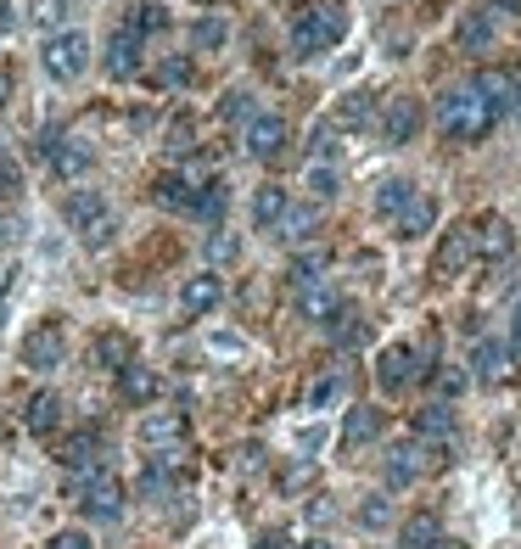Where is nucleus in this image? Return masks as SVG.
<instances>
[{"label":"nucleus","instance_id":"obj_42","mask_svg":"<svg viewBox=\"0 0 521 549\" xmlns=\"http://www.w3.org/2000/svg\"><path fill=\"white\" fill-rule=\"evenodd\" d=\"M309 185H314V197H337V169H331V163H314Z\"/></svg>","mask_w":521,"mask_h":549},{"label":"nucleus","instance_id":"obj_12","mask_svg":"<svg viewBox=\"0 0 521 549\" xmlns=\"http://www.w3.org/2000/svg\"><path fill=\"white\" fill-rule=\"evenodd\" d=\"M471 90H477V96H488V101H493V113H499V118H505V113H516V101H521V79H516L510 68H482V73H477V85H471Z\"/></svg>","mask_w":521,"mask_h":549},{"label":"nucleus","instance_id":"obj_38","mask_svg":"<svg viewBox=\"0 0 521 549\" xmlns=\"http://www.w3.org/2000/svg\"><path fill=\"white\" fill-rule=\"evenodd\" d=\"M337 118H342L348 129H353V124H365V118H370V90H353V96L337 107Z\"/></svg>","mask_w":521,"mask_h":549},{"label":"nucleus","instance_id":"obj_39","mask_svg":"<svg viewBox=\"0 0 521 549\" xmlns=\"http://www.w3.org/2000/svg\"><path fill=\"white\" fill-rule=\"evenodd\" d=\"M314 219H320V208H286V213H281L286 236H309V230H314Z\"/></svg>","mask_w":521,"mask_h":549},{"label":"nucleus","instance_id":"obj_4","mask_svg":"<svg viewBox=\"0 0 521 549\" xmlns=\"http://www.w3.org/2000/svg\"><path fill=\"white\" fill-rule=\"evenodd\" d=\"M62 219H68V225L90 241V247L113 241V208H107V197H101V191H68V197H62Z\"/></svg>","mask_w":521,"mask_h":549},{"label":"nucleus","instance_id":"obj_13","mask_svg":"<svg viewBox=\"0 0 521 549\" xmlns=\"http://www.w3.org/2000/svg\"><path fill=\"white\" fill-rule=\"evenodd\" d=\"M101 68H107V79H135V73H141V40H135L129 29H118L113 40H107Z\"/></svg>","mask_w":521,"mask_h":549},{"label":"nucleus","instance_id":"obj_32","mask_svg":"<svg viewBox=\"0 0 521 549\" xmlns=\"http://www.w3.org/2000/svg\"><path fill=\"white\" fill-rule=\"evenodd\" d=\"M331 264V253H325V247H314V253H303V258H292V286L297 292H303V286H314L320 281V269Z\"/></svg>","mask_w":521,"mask_h":549},{"label":"nucleus","instance_id":"obj_37","mask_svg":"<svg viewBox=\"0 0 521 549\" xmlns=\"http://www.w3.org/2000/svg\"><path fill=\"white\" fill-rule=\"evenodd\" d=\"M157 85H163V90H180V85H191V62H185V57H169L163 68H157Z\"/></svg>","mask_w":521,"mask_h":549},{"label":"nucleus","instance_id":"obj_20","mask_svg":"<svg viewBox=\"0 0 521 549\" xmlns=\"http://www.w3.org/2000/svg\"><path fill=\"white\" fill-rule=\"evenodd\" d=\"M454 45H460V51H471V57H477V51H488V45H493L488 12H465V17H460V34H454Z\"/></svg>","mask_w":521,"mask_h":549},{"label":"nucleus","instance_id":"obj_36","mask_svg":"<svg viewBox=\"0 0 521 549\" xmlns=\"http://www.w3.org/2000/svg\"><path fill=\"white\" fill-rule=\"evenodd\" d=\"M342 387H348V376H342V370H331L325 381H314V387H309V404H314V409L337 404V398H342Z\"/></svg>","mask_w":521,"mask_h":549},{"label":"nucleus","instance_id":"obj_22","mask_svg":"<svg viewBox=\"0 0 521 549\" xmlns=\"http://www.w3.org/2000/svg\"><path fill=\"white\" fill-rule=\"evenodd\" d=\"M337 309H342V297H337V292H325L320 281L297 292V314H303V320H331Z\"/></svg>","mask_w":521,"mask_h":549},{"label":"nucleus","instance_id":"obj_41","mask_svg":"<svg viewBox=\"0 0 521 549\" xmlns=\"http://www.w3.org/2000/svg\"><path fill=\"white\" fill-rule=\"evenodd\" d=\"M253 113V96H247V90H230L225 101H219V118H230V124H236V118H247Z\"/></svg>","mask_w":521,"mask_h":549},{"label":"nucleus","instance_id":"obj_15","mask_svg":"<svg viewBox=\"0 0 521 549\" xmlns=\"http://www.w3.org/2000/svg\"><path fill=\"white\" fill-rule=\"evenodd\" d=\"M465 264H471V225H460V230H443V241H437V258H432V269H437V275H460Z\"/></svg>","mask_w":521,"mask_h":549},{"label":"nucleus","instance_id":"obj_3","mask_svg":"<svg viewBox=\"0 0 521 549\" xmlns=\"http://www.w3.org/2000/svg\"><path fill=\"white\" fill-rule=\"evenodd\" d=\"M68 493L79 499V510H85L90 521H118V516H124V488H118V477H113V471H101V465L73 471Z\"/></svg>","mask_w":521,"mask_h":549},{"label":"nucleus","instance_id":"obj_43","mask_svg":"<svg viewBox=\"0 0 521 549\" xmlns=\"http://www.w3.org/2000/svg\"><path fill=\"white\" fill-rule=\"evenodd\" d=\"M169 146H174V152H191V146H197V124H191V118H174V124H169Z\"/></svg>","mask_w":521,"mask_h":549},{"label":"nucleus","instance_id":"obj_24","mask_svg":"<svg viewBox=\"0 0 521 549\" xmlns=\"http://www.w3.org/2000/svg\"><path fill=\"white\" fill-rule=\"evenodd\" d=\"M23 421H29V432H34V437L57 432V421H62V398H57V393H40V398L29 404V415H23Z\"/></svg>","mask_w":521,"mask_h":549},{"label":"nucleus","instance_id":"obj_14","mask_svg":"<svg viewBox=\"0 0 521 549\" xmlns=\"http://www.w3.org/2000/svg\"><path fill=\"white\" fill-rule=\"evenodd\" d=\"M219 297H225L219 275H191V281L180 286V309L191 314V320H202V314H213V309H219Z\"/></svg>","mask_w":521,"mask_h":549},{"label":"nucleus","instance_id":"obj_45","mask_svg":"<svg viewBox=\"0 0 521 549\" xmlns=\"http://www.w3.org/2000/svg\"><path fill=\"white\" fill-rule=\"evenodd\" d=\"M51 549H90V538L79 533V527H68V533H57V538H51Z\"/></svg>","mask_w":521,"mask_h":549},{"label":"nucleus","instance_id":"obj_17","mask_svg":"<svg viewBox=\"0 0 521 549\" xmlns=\"http://www.w3.org/2000/svg\"><path fill=\"white\" fill-rule=\"evenodd\" d=\"M286 208H292V202H286L281 185H258L253 191V230H275Z\"/></svg>","mask_w":521,"mask_h":549},{"label":"nucleus","instance_id":"obj_34","mask_svg":"<svg viewBox=\"0 0 521 549\" xmlns=\"http://www.w3.org/2000/svg\"><path fill=\"white\" fill-rule=\"evenodd\" d=\"M62 17H68V0H34L29 23H34V29H45V34H57V29H62Z\"/></svg>","mask_w":521,"mask_h":549},{"label":"nucleus","instance_id":"obj_30","mask_svg":"<svg viewBox=\"0 0 521 549\" xmlns=\"http://www.w3.org/2000/svg\"><path fill=\"white\" fill-rule=\"evenodd\" d=\"M225 40H230L225 17H197V23H191V45H197V51H219Z\"/></svg>","mask_w":521,"mask_h":549},{"label":"nucleus","instance_id":"obj_21","mask_svg":"<svg viewBox=\"0 0 521 549\" xmlns=\"http://www.w3.org/2000/svg\"><path fill=\"white\" fill-rule=\"evenodd\" d=\"M426 454L415 449V443H404V449H393V460H387V488H409V482L421 477Z\"/></svg>","mask_w":521,"mask_h":549},{"label":"nucleus","instance_id":"obj_31","mask_svg":"<svg viewBox=\"0 0 521 549\" xmlns=\"http://www.w3.org/2000/svg\"><path fill=\"white\" fill-rule=\"evenodd\" d=\"M471 370H477L482 381L505 376V348H499V342H488V337H482V342H477V353H471Z\"/></svg>","mask_w":521,"mask_h":549},{"label":"nucleus","instance_id":"obj_52","mask_svg":"<svg viewBox=\"0 0 521 549\" xmlns=\"http://www.w3.org/2000/svg\"><path fill=\"white\" fill-rule=\"evenodd\" d=\"M516 353H521V309H516Z\"/></svg>","mask_w":521,"mask_h":549},{"label":"nucleus","instance_id":"obj_19","mask_svg":"<svg viewBox=\"0 0 521 549\" xmlns=\"http://www.w3.org/2000/svg\"><path fill=\"white\" fill-rule=\"evenodd\" d=\"M118 387H124L129 404H152V398H157V370H146V365L129 359V365L118 370Z\"/></svg>","mask_w":521,"mask_h":549},{"label":"nucleus","instance_id":"obj_1","mask_svg":"<svg viewBox=\"0 0 521 549\" xmlns=\"http://www.w3.org/2000/svg\"><path fill=\"white\" fill-rule=\"evenodd\" d=\"M493 124H499V113H493V101H488V96H477L471 85L449 90V96L437 101V129H443L449 141H460V146H477V141H488V135H493Z\"/></svg>","mask_w":521,"mask_h":549},{"label":"nucleus","instance_id":"obj_48","mask_svg":"<svg viewBox=\"0 0 521 549\" xmlns=\"http://www.w3.org/2000/svg\"><path fill=\"white\" fill-rule=\"evenodd\" d=\"M12 101V68H0V107Z\"/></svg>","mask_w":521,"mask_h":549},{"label":"nucleus","instance_id":"obj_9","mask_svg":"<svg viewBox=\"0 0 521 549\" xmlns=\"http://www.w3.org/2000/svg\"><path fill=\"white\" fill-rule=\"evenodd\" d=\"M281 152H286V118H275V113L247 118V157L269 163V157H281Z\"/></svg>","mask_w":521,"mask_h":549},{"label":"nucleus","instance_id":"obj_25","mask_svg":"<svg viewBox=\"0 0 521 549\" xmlns=\"http://www.w3.org/2000/svg\"><path fill=\"white\" fill-rule=\"evenodd\" d=\"M101 460V432H79L62 443V465H73V471H85V465Z\"/></svg>","mask_w":521,"mask_h":549},{"label":"nucleus","instance_id":"obj_50","mask_svg":"<svg viewBox=\"0 0 521 549\" xmlns=\"http://www.w3.org/2000/svg\"><path fill=\"white\" fill-rule=\"evenodd\" d=\"M493 6H499V12H516V17H521V0H493Z\"/></svg>","mask_w":521,"mask_h":549},{"label":"nucleus","instance_id":"obj_33","mask_svg":"<svg viewBox=\"0 0 521 549\" xmlns=\"http://www.w3.org/2000/svg\"><path fill=\"white\" fill-rule=\"evenodd\" d=\"M398 538H404V549H426V544H437V516H409Z\"/></svg>","mask_w":521,"mask_h":549},{"label":"nucleus","instance_id":"obj_51","mask_svg":"<svg viewBox=\"0 0 521 549\" xmlns=\"http://www.w3.org/2000/svg\"><path fill=\"white\" fill-rule=\"evenodd\" d=\"M297 549H331V544H325V538H309V544H297Z\"/></svg>","mask_w":521,"mask_h":549},{"label":"nucleus","instance_id":"obj_35","mask_svg":"<svg viewBox=\"0 0 521 549\" xmlns=\"http://www.w3.org/2000/svg\"><path fill=\"white\" fill-rule=\"evenodd\" d=\"M454 426V415H449V404H426L421 415H415V432L421 437H443Z\"/></svg>","mask_w":521,"mask_h":549},{"label":"nucleus","instance_id":"obj_49","mask_svg":"<svg viewBox=\"0 0 521 549\" xmlns=\"http://www.w3.org/2000/svg\"><path fill=\"white\" fill-rule=\"evenodd\" d=\"M17 17H12V0H0V29H12Z\"/></svg>","mask_w":521,"mask_h":549},{"label":"nucleus","instance_id":"obj_6","mask_svg":"<svg viewBox=\"0 0 521 549\" xmlns=\"http://www.w3.org/2000/svg\"><path fill=\"white\" fill-rule=\"evenodd\" d=\"M426 124V107L415 96H393L387 101V113H381V141L387 146H409L415 135H421Z\"/></svg>","mask_w":521,"mask_h":549},{"label":"nucleus","instance_id":"obj_2","mask_svg":"<svg viewBox=\"0 0 521 549\" xmlns=\"http://www.w3.org/2000/svg\"><path fill=\"white\" fill-rule=\"evenodd\" d=\"M342 34H348V6L342 0H314L292 23V51L297 57H320V51L342 45Z\"/></svg>","mask_w":521,"mask_h":549},{"label":"nucleus","instance_id":"obj_16","mask_svg":"<svg viewBox=\"0 0 521 549\" xmlns=\"http://www.w3.org/2000/svg\"><path fill=\"white\" fill-rule=\"evenodd\" d=\"M342 449H359V443H376L381 437V409H370V404H359V409H348L342 415Z\"/></svg>","mask_w":521,"mask_h":549},{"label":"nucleus","instance_id":"obj_40","mask_svg":"<svg viewBox=\"0 0 521 549\" xmlns=\"http://www.w3.org/2000/svg\"><path fill=\"white\" fill-rule=\"evenodd\" d=\"M17 191H23V169H17L6 152H0V202H12Z\"/></svg>","mask_w":521,"mask_h":549},{"label":"nucleus","instance_id":"obj_27","mask_svg":"<svg viewBox=\"0 0 521 549\" xmlns=\"http://www.w3.org/2000/svg\"><path fill=\"white\" fill-rule=\"evenodd\" d=\"M409 197H415V185H409V180H381V191H376V213H381V219H398V213L409 208Z\"/></svg>","mask_w":521,"mask_h":549},{"label":"nucleus","instance_id":"obj_44","mask_svg":"<svg viewBox=\"0 0 521 549\" xmlns=\"http://www.w3.org/2000/svg\"><path fill=\"white\" fill-rule=\"evenodd\" d=\"M314 152H320V163H331V157H337V141H331V124H320V129H314Z\"/></svg>","mask_w":521,"mask_h":549},{"label":"nucleus","instance_id":"obj_23","mask_svg":"<svg viewBox=\"0 0 521 549\" xmlns=\"http://www.w3.org/2000/svg\"><path fill=\"white\" fill-rule=\"evenodd\" d=\"M152 197L163 202V208H191V197H197V180H191V174H163V180L152 185Z\"/></svg>","mask_w":521,"mask_h":549},{"label":"nucleus","instance_id":"obj_7","mask_svg":"<svg viewBox=\"0 0 521 549\" xmlns=\"http://www.w3.org/2000/svg\"><path fill=\"white\" fill-rule=\"evenodd\" d=\"M510 253H516V225H510V219L488 213L482 225H471V258H488V264H505Z\"/></svg>","mask_w":521,"mask_h":549},{"label":"nucleus","instance_id":"obj_5","mask_svg":"<svg viewBox=\"0 0 521 549\" xmlns=\"http://www.w3.org/2000/svg\"><path fill=\"white\" fill-rule=\"evenodd\" d=\"M40 62H45V73H51V79L73 85V79H79V73L90 68V40H85L79 29H57L51 40H45Z\"/></svg>","mask_w":521,"mask_h":549},{"label":"nucleus","instance_id":"obj_29","mask_svg":"<svg viewBox=\"0 0 521 549\" xmlns=\"http://www.w3.org/2000/svg\"><path fill=\"white\" fill-rule=\"evenodd\" d=\"M129 353H135V348H129L124 331H101V337H96V359H101L107 370H124V365H129Z\"/></svg>","mask_w":521,"mask_h":549},{"label":"nucleus","instance_id":"obj_28","mask_svg":"<svg viewBox=\"0 0 521 549\" xmlns=\"http://www.w3.org/2000/svg\"><path fill=\"white\" fill-rule=\"evenodd\" d=\"M163 29H169V12H163L157 0H141V6L129 12V34H135V40H146V34H163Z\"/></svg>","mask_w":521,"mask_h":549},{"label":"nucleus","instance_id":"obj_10","mask_svg":"<svg viewBox=\"0 0 521 549\" xmlns=\"http://www.w3.org/2000/svg\"><path fill=\"white\" fill-rule=\"evenodd\" d=\"M415 359H421V348H415V342H393V348L376 359V381L387 387V393L409 387V381H415Z\"/></svg>","mask_w":521,"mask_h":549},{"label":"nucleus","instance_id":"obj_26","mask_svg":"<svg viewBox=\"0 0 521 549\" xmlns=\"http://www.w3.org/2000/svg\"><path fill=\"white\" fill-rule=\"evenodd\" d=\"M185 437V415H146L141 421V443H180Z\"/></svg>","mask_w":521,"mask_h":549},{"label":"nucleus","instance_id":"obj_18","mask_svg":"<svg viewBox=\"0 0 521 549\" xmlns=\"http://www.w3.org/2000/svg\"><path fill=\"white\" fill-rule=\"evenodd\" d=\"M432 225H437V197H409V208L398 213V236L415 241V236H426Z\"/></svg>","mask_w":521,"mask_h":549},{"label":"nucleus","instance_id":"obj_46","mask_svg":"<svg viewBox=\"0 0 521 549\" xmlns=\"http://www.w3.org/2000/svg\"><path fill=\"white\" fill-rule=\"evenodd\" d=\"M437 387H443V393H460V387H465V370H443V376H437Z\"/></svg>","mask_w":521,"mask_h":549},{"label":"nucleus","instance_id":"obj_11","mask_svg":"<svg viewBox=\"0 0 521 549\" xmlns=\"http://www.w3.org/2000/svg\"><path fill=\"white\" fill-rule=\"evenodd\" d=\"M45 157H51V169H57L62 180L90 174V163H96V152H90L85 141H73V135H45Z\"/></svg>","mask_w":521,"mask_h":549},{"label":"nucleus","instance_id":"obj_47","mask_svg":"<svg viewBox=\"0 0 521 549\" xmlns=\"http://www.w3.org/2000/svg\"><path fill=\"white\" fill-rule=\"evenodd\" d=\"M381 521H387V510H381V499H370V505H365V527H381Z\"/></svg>","mask_w":521,"mask_h":549},{"label":"nucleus","instance_id":"obj_8","mask_svg":"<svg viewBox=\"0 0 521 549\" xmlns=\"http://www.w3.org/2000/svg\"><path fill=\"white\" fill-rule=\"evenodd\" d=\"M62 353H68V337H62V325H57V320L34 325L29 337H23V365H29V370H57V365H62Z\"/></svg>","mask_w":521,"mask_h":549}]
</instances>
